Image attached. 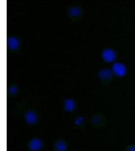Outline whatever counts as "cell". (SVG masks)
Instances as JSON below:
<instances>
[{"instance_id":"cell-2","label":"cell","mask_w":135,"mask_h":151,"mask_svg":"<svg viewBox=\"0 0 135 151\" xmlns=\"http://www.w3.org/2000/svg\"><path fill=\"white\" fill-rule=\"evenodd\" d=\"M102 57L104 60L106 62H112L116 59V53L113 50L107 48L103 52Z\"/></svg>"},{"instance_id":"cell-4","label":"cell","mask_w":135,"mask_h":151,"mask_svg":"<svg viewBox=\"0 0 135 151\" xmlns=\"http://www.w3.org/2000/svg\"><path fill=\"white\" fill-rule=\"evenodd\" d=\"M98 76L102 80H109L111 78L112 72L109 69L101 70L98 73Z\"/></svg>"},{"instance_id":"cell-7","label":"cell","mask_w":135,"mask_h":151,"mask_svg":"<svg viewBox=\"0 0 135 151\" xmlns=\"http://www.w3.org/2000/svg\"><path fill=\"white\" fill-rule=\"evenodd\" d=\"M64 106L66 110L70 111L74 109L75 107V103L72 100L67 99L65 101Z\"/></svg>"},{"instance_id":"cell-8","label":"cell","mask_w":135,"mask_h":151,"mask_svg":"<svg viewBox=\"0 0 135 151\" xmlns=\"http://www.w3.org/2000/svg\"><path fill=\"white\" fill-rule=\"evenodd\" d=\"M69 13L72 16L76 17L80 15L81 13V9L78 7H74L70 9Z\"/></svg>"},{"instance_id":"cell-6","label":"cell","mask_w":135,"mask_h":151,"mask_svg":"<svg viewBox=\"0 0 135 151\" xmlns=\"http://www.w3.org/2000/svg\"><path fill=\"white\" fill-rule=\"evenodd\" d=\"M25 119L28 123H33L37 121V116L33 111H28L25 115Z\"/></svg>"},{"instance_id":"cell-10","label":"cell","mask_w":135,"mask_h":151,"mask_svg":"<svg viewBox=\"0 0 135 151\" xmlns=\"http://www.w3.org/2000/svg\"><path fill=\"white\" fill-rule=\"evenodd\" d=\"M9 92L11 94L15 93L17 92V88L15 86H11L9 89Z\"/></svg>"},{"instance_id":"cell-1","label":"cell","mask_w":135,"mask_h":151,"mask_svg":"<svg viewBox=\"0 0 135 151\" xmlns=\"http://www.w3.org/2000/svg\"><path fill=\"white\" fill-rule=\"evenodd\" d=\"M112 69L113 73L118 76H123L126 73V67L121 63H114L112 66Z\"/></svg>"},{"instance_id":"cell-9","label":"cell","mask_w":135,"mask_h":151,"mask_svg":"<svg viewBox=\"0 0 135 151\" xmlns=\"http://www.w3.org/2000/svg\"><path fill=\"white\" fill-rule=\"evenodd\" d=\"M66 146L63 141L59 140L55 144V148L58 151H64L65 150Z\"/></svg>"},{"instance_id":"cell-3","label":"cell","mask_w":135,"mask_h":151,"mask_svg":"<svg viewBox=\"0 0 135 151\" xmlns=\"http://www.w3.org/2000/svg\"><path fill=\"white\" fill-rule=\"evenodd\" d=\"M19 40L14 37H10L7 39V45L12 50H17L19 46Z\"/></svg>"},{"instance_id":"cell-11","label":"cell","mask_w":135,"mask_h":151,"mask_svg":"<svg viewBox=\"0 0 135 151\" xmlns=\"http://www.w3.org/2000/svg\"><path fill=\"white\" fill-rule=\"evenodd\" d=\"M126 151H135V145H131L130 147H128Z\"/></svg>"},{"instance_id":"cell-5","label":"cell","mask_w":135,"mask_h":151,"mask_svg":"<svg viewBox=\"0 0 135 151\" xmlns=\"http://www.w3.org/2000/svg\"><path fill=\"white\" fill-rule=\"evenodd\" d=\"M41 144H41V140L37 138H35L31 140L29 143V148L32 151H37L41 148Z\"/></svg>"}]
</instances>
